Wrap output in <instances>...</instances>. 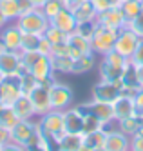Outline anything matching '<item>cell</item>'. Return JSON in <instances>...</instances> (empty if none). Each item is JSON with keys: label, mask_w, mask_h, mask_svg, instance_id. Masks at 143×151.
I'll list each match as a JSON object with an SVG mask.
<instances>
[{"label": "cell", "mask_w": 143, "mask_h": 151, "mask_svg": "<svg viewBox=\"0 0 143 151\" xmlns=\"http://www.w3.org/2000/svg\"><path fill=\"white\" fill-rule=\"evenodd\" d=\"M11 142L22 147L38 146L40 142V124L31 120H18V124L11 129Z\"/></svg>", "instance_id": "cell-1"}, {"label": "cell", "mask_w": 143, "mask_h": 151, "mask_svg": "<svg viewBox=\"0 0 143 151\" xmlns=\"http://www.w3.org/2000/svg\"><path fill=\"white\" fill-rule=\"evenodd\" d=\"M15 22L22 29V33H33V35H43L47 31V27L51 26V20L38 7L31 9L27 13H22Z\"/></svg>", "instance_id": "cell-2"}, {"label": "cell", "mask_w": 143, "mask_h": 151, "mask_svg": "<svg viewBox=\"0 0 143 151\" xmlns=\"http://www.w3.org/2000/svg\"><path fill=\"white\" fill-rule=\"evenodd\" d=\"M118 37V29H111V27H105L98 24L94 35L91 37V47L94 55H100L103 57L105 53L112 51L114 49V42Z\"/></svg>", "instance_id": "cell-3"}, {"label": "cell", "mask_w": 143, "mask_h": 151, "mask_svg": "<svg viewBox=\"0 0 143 151\" xmlns=\"http://www.w3.org/2000/svg\"><path fill=\"white\" fill-rule=\"evenodd\" d=\"M38 118H40V120H38L40 129H42L46 135L53 137L56 142L65 135L63 111H60V109H51V111H47L46 115H42V116H38Z\"/></svg>", "instance_id": "cell-4"}, {"label": "cell", "mask_w": 143, "mask_h": 151, "mask_svg": "<svg viewBox=\"0 0 143 151\" xmlns=\"http://www.w3.org/2000/svg\"><path fill=\"white\" fill-rule=\"evenodd\" d=\"M76 109H78L82 115L87 113V111H91L94 116H98V120H100L105 127H109L112 120H116V118H114L112 104H109V102H100V100H92V99H91L89 102L76 106Z\"/></svg>", "instance_id": "cell-5"}, {"label": "cell", "mask_w": 143, "mask_h": 151, "mask_svg": "<svg viewBox=\"0 0 143 151\" xmlns=\"http://www.w3.org/2000/svg\"><path fill=\"white\" fill-rule=\"evenodd\" d=\"M49 99H51V107L53 109L63 111V109H67V107L73 104L74 93H73V89L67 84H62V82L54 80L49 86Z\"/></svg>", "instance_id": "cell-6"}, {"label": "cell", "mask_w": 143, "mask_h": 151, "mask_svg": "<svg viewBox=\"0 0 143 151\" xmlns=\"http://www.w3.org/2000/svg\"><path fill=\"white\" fill-rule=\"evenodd\" d=\"M122 88L123 82L116 80V82H107V80H100L98 84L92 86V100H100V102H109L112 104L120 95H122Z\"/></svg>", "instance_id": "cell-7"}, {"label": "cell", "mask_w": 143, "mask_h": 151, "mask_svg": "<svg viewBox=\"0 0 143 151\" xmlns=\"http://www.w3.org/2000/svg\"><path fill=\"white\" fill-rule=\"evenodd\" d=\"M139 38L141 37H138L129 26H125L123 29L118 31V37H116V42H114V49L120 53V55H123L125 58L130 60V57L134 55V51L138 47Z\"/></svg>", "instance_id": "cell-8"}, {"label": "cell", "mask_w": 143, "mask_h": 151, "mask_svg": "<svg viewBox=\"0 0 143 151\" xmlns=\"http://www.w3.org/2000/svg\"><path fill=\"white\" fill-rule=\"evenodd\" d=\"M26 71L20 62V51H0V73L4 77H18Z\"/></svg>", "instance_id": "cell-9"}, {"label": "cell", "mask_w": 143, "mask_h": 151, "mask_svg": "<svg viewBox=\"0 0 143 151\" xmlns=\"http://www.w3.org/2000/svg\"><path fill=\"white\" fill-rule=\"evenodd\" d=\"M54 82V80H53ZM53 82H43V84H38L35 89L29 93V99L33 102V107H35V113L36 116H42L46 115L47 111H51V99H49V86Z\"/></svg>", "instance_id": "cell-10"}, {"label": "cell", "mask_w": 143, "mask_h": 151, "mask_svg": "<svg viewBox=\"0 0 143 151\" xmlns=\"http://www.w3.org/2000/svg\"><path fill=\"white\" fill-rule=\"evenodd\" d=\"M22 42V29L16 22H7L4 27H0V44L7 51H20Z\"/></svg>", "instance_id": "cell-11"}, {"label": "cell", "mask_w": 143, "mask_h": 151, "mask_svg": "<svg viewBox=\"0 0 143 151\" xmlns=\"http://www.w3.org/2000/svg\"><path fill=\"white\" fill-rule=\"evenodd\" d=\"M22 95L18 77H6L0 84V104L4 107H11L13 102Z\"/></svg>", "instance_id": "cell-12"}, {"label": "cell", "mask_w": 143, "mask_h": 151, "mask_svg": "<svg viewBox=\"0 0 143 151\" xmlns=\"http://www.w3.org/2000/svg\"><path fill=\"white\" fill-rule=\"evenodd\" d=\"M96 22L100 26L111 27V29H118V31L127 26V20H125V17H123V13H122L120 7H109L103 13H98Z\"/></svg>", "instance_id": "cell-13"}, {"label": "cell", "mask_w": 143, "mask_h": 151, "mask_svg": "<svg viewBox=\"0 0 143 151\" xmlns=\"http://www.w3.org/2000/svg\"><path fill=\"white\" fill-rule=\"evenodd\" d=\"M107 129V137H105V149L107 151H129L130 149V138L122 133L120 129H111V127H105Z\"/></svg>", "instance_id": "cell-14"}, {"label": "cell", "mask_w": 143, "mask_h": 151, "mask_svg": "<svg viewBox=\"0 0 143 151\" xmlns=\"http://www.w3.org/2000/svg\"><path fill=\"white\" fill-rule=\"evenodd\" d=\"M29 73H31L40 84H43V82H53V80H54V69H53L51 57L42 55V57L36 60L35 66L29 69Z\"/></svg>", "instance_id": "cell-15"}, {"label": "cell", "mask_w": 143, "mask_h": 151, "mask_svg": "<svg viewBox=\"0 0 143 151\" xmlns=\"http://www.w3.org/2000/svg\"><path fill=\"white\" fill-rule=\"evenodd\" d=\"M112 109H114V118H116V120H123V118L134 116V115H136V102H134V96L120 95L118 99L112 102Z\"/></svg>", "instance_id": "cell-16"}, {"label": "cell", "mask_w": 143, "mask_h": 151, "mask_svg": "<svg viewBox=\"0 0 143 151\" xmlns=\"http://www.w3.org/2000/svg\"><path fill=\"white\" fill-rule=\"evenodd\" d=\"M51 26H54L60 31H63V33L71 35V33H74V31L78 29V20L74 18V15H73V11L69 7H63L62 11L51 20Z\"/></svg>", "instance_id": "cell-17"}, {"label": "cell", "mask_w": 143, "mask_h": 151, "mask_svg": "<svg viewBox=\"0 0 143 151\" xmlns=\"http://www.w3.org/2000/svg\"><path fill=\"white\" fill-rule=\"evenodd\" d=\"M69 42V47H71V57L73 58H78L82 55H85V53H92V47H91V40L80 35L78 31H74V33L69 35L67 38Z\"/></svg>", "instance_id": "cell-18"}, {"label": "cell", "mask_w": 143, "mask_h": 151, "mask_svg": "<svg viewBox=\"0 0 143 151\" xmlns=\"http://www.w3.org/2000/svg\"><path fill=\"white\" fill-rule=\"evenodd\" d=\"M63 122H65V133H83V115L76 109H63Z\"/></svg>", "instance_id": "cell-19"}, {"label": "cell", "mask_w": 143, "mask_h": 151, "mask_svg": "<svg viewBox=\"0 0 143 151\" xmlns=\"http://www.w3.org/2000/svg\"><path fill=\"white\" fill-rule=\"evenodd\" d=\"M11 109L16 113V116L20 118V120H31V118L36 116L35 107H33V102H31V99H29V95H20L18 99L13 102Z\"/></svg>", "instance_id": "cell-20"}, {"label": "cell", "mask_w": 143, "mask_h": 151, "mask_svg": "<svg viewBox=\"0 0 143 151\" xmlns=\"http://www.w3.org/2000/svg\"><path fill=\"white\" fill-rule=\"evenodd\" d=\"M71 11H73L74 18L78 20V24H82V22H91V20H96V17H98L96 9L91 4V0H82V2L76 4Z\"/></svg>", "instance_id": "cell-21"}, {"label": "cell", "mask_w": 143, "mask_h": 151, "mask_svg": "<svg viewBox=\"0 0 143 151\" xmlns=\"http://www.w3.org/2000/svg\"><path fill=\"white\" fill-rule=\"evenodd\" d=\"M94 66H96V55H94V53H85V55L74 58L73 73H71V75H83V73H89Z\"/></svg>", "instance_id": "cell-22"}, {"label": "cell", "mask_w": 143, "mask_h": 151, "mask_svg": "<svg viewBox=\"0 0 143 151\" xmlns=\"http://www.w3.org/2000/svg\"><path fill=\"white\" fill-rule=\"evenodd\" d=\"M83 146V135L76 133H65L58 140V151H80Z\"/></svg>", "instance_id": "cell-23"}, {"label": "cell", "mask_w": 143, "mask_h": 151, "mask_svg": "<svg viewBox=\"0 0 143 151\" xmlns=\"http://www.w3.org/2000/svg\"><path fill=\"white\" fill-rule=\"evenodd\" d=\"M0 13L4 15V18L7 22H15L20 17L18 0H0Z\"/></svg>", "instance_id": "cell-24"}, {"label": "cell", "mask_w": 143, "mask_h": 151, "mask_svg": "<svg viewBox=\"0 0 143 151\" xmlns=\"http://www.w3.org/2000/svg\"><path fill=\"white\" fill-rule=\"evenodd\" d=\"M51 62H53V69H54V73H62V75H71V73H73L74 58H73L71 55L51 57Z\"/></svg>", "instance_id": "cell-25"}, {"label": "cell", "mask_w": 143, "mask_h": 151, "mask_svg": "<svg viewBox=\"0 0 143 151\" xmlns=\"http://www.w3.org/2000/svg\"><path fill=\"white\" fill-rule=\"evenodd\" d=\"M98 71H100V78L102 80H107V82H116L122 78V73H123V68H116V66H111V64L107 62H100V68H98Z\"/></svg>", "instance_id": "cell-26"}, {"label": "cell", "mask_w": 143, "mask_h": 151, "mask_svg": "<svg viewBox=\"0 0 143 151\" xmlns=\"http://www.w3.org/2000/svg\"><path fill=\"white\" fill-rule=\"evenodd\" d=\"M120 9H122V13L127 20V24L129 22H132V20L143 11L141 9V4H139V0H123L122 6H120Z\"/></svg>", "instance_id": "cell-27"}, {"label": "cell", "mask_w": 143, "mask_h": 151, "mask_svg": "<svg viewBox=\"0 0 143 151\" xmlns=\"http://www.w3.org/2000/svg\"><path fill=\"white\" fill-rule=\"evenodd\" d=\"M105 137H107V129H98V131H92V133H85L83 135V144H87L92 149H98V147H103L105 146Z\"/></svg>", "instance_id": "cell-28"}, {"label": "cell", "mask_w": 143, "mask_h": 151, "mask_svg": "<svg viewBox=\"0 0 143 151\" xmlns=\"http://www.w3.org/2000/svg\"><path fill=\"white\" fill-rule=\"evenodd\" d=\"M20 118L16 116V113L11 109V107H4L2 111H0V127L6 129V131H11L16 124H18Z\"/></svg>", "instance_id": "cell-29"}, {"label": "cell", "mask_w": 143, "mask_h": 151, "mask_svg": "<svg viewBox=\"0 0 143 151\" xmlns=\"http://www.w3.org/2000/svg\"><path fill=\"white\" fill-rule=\"evenodd\" d=\"M18 80H20V91H22V95H29V93L35 89L38 84H40V82H38L35 77H33L29 71L18 75Z\"/></svg>", "instance_id": "cell-30"}, {"label": "cell", "mask_w": 143, "mask_h": 151, "mask_svg": "<svg viewBox=\"0 0 143 151\" xmlns=\"http://www.w3.org/2000/svg\"><path fill=\"white\" fill-rule=\"evenodd\" d=\"M42 35H33V33H22V42H20V51H38Z\"/></svg>", "instance_id": "cell-31"}, {"label": "cell", "mask_w": 143, "mask_h": 151, "mask_svg": "<svg viewBox=\"0 0 143 151\" xmlns=\"http://www.w3.org/2000/svg\"><path fill=\"white\" fill-rule=\"evenodd\" d=\"M65 7V4H63V0H47L46 4H43L40 9L43 11V15H46L49 20H53L54 17H56L62 9Z\"/></svg>", "instance_id": "cell-32"}, {"label": "cell", "mask_w": 143, "mask_h": 151, "mask_svg": "<svg viewBox=\"0 0 143 151\" xmlns=\"http://www.w3.org/2000/svg\"><path fill=\"white\" fill-rule=\"evenodd\" d=\"M103 127H105V126H103L100 120H98V116H94L91 111L83 113V133H82V135L98 131V129H103Z\"/></svg>", "instance_id": "cell-33"}, {"label": "cell", "mask_w": 143, "mask_h": 151, "mask_svg": "<svg viewBox=\"0 0 143 151\" xmlns=\"http://www.w3.org/2000/svg\"><path fill=\"white\" fill-rule=\"evenodd\" d=\"M43 37H46L53 46L54 44H62V42H67V38H69L67 33H63V31H60L58 27H54V26H49L47 31L43 33Z\"/></svg>", "instance_id": "cell-34"}, {"label": "cell", "mask_w": 143, "mask_h": 151, "mask_svg": "<svg viewBox=\"0 0 143 151\" xmlns=\"http://www.w3.org/2000/svg\"><path fill=\"white\" fill-rule=\"evenodd\" d=\"M102 60L107 62V64H111V66H116V68H125V64L129 62V58H125L123 55H120L116 49L105 53V55L102 57Z\"/></svg>", "instance_id": "cell-35"}, {"label": "cell", "mask_w": 143, "mask_h": 151, "mask_svg": "<svg viewBox=\"0 0 143 151\" xmlns=\"http://www.w3.org/2000/svg\"><path fill=\"white\" fill-rule=\"evenodd\" d=\"M40 57L42 55L38 51H20V62H22V66H24V69H27V71L35 66Z\"/></svg>", "instance_id": "cell-36"}, {"label": "cell", "mask_w": 143, "mask_h": 151, "mask_svg": "<svg viewBox=\"0 0 143 151\" xmlns=\"http://www.w3.org/2000/svg\"><path fill=\"white\" fill-rule=\"evenodd\" d=\"M96 27H98V22H96V20H91V22H82V24H78V29H76V31L91 40V37L94 35Z\"/></svg>", "instance_id": "cell-37"}, {"label": "cell", "mask_w": 143, "mask_h": 151, "mask_svg": "<svg viewBox=\"0 0 143 151\" xmlns=\"http://www.w3.org/2000/svg\"><path fill=\"white\" fill-rule=\"evenodd\" d=\"M127 26H129L130 29H132L138 37H141V38H143V11H141V13H139L134 20H132V22H129Z\"/></svg>", "instance_id": "cell-38"}, {"label": "cell", "mask_w": 143, "mask_h": 151, "mask_svg": "<svg viewBox=\"0 0 143 151\" xmlns=\"http://www.w3.org/2000/svg\"><path fill=\"white\" fill-rule=\"evenodd\" d=\"M62 55H71L69 42H62V44H54V46H53L51 57H62Z\"/></svg>", "instance_id": "cell-39"}, {"label": "cell", "mask_w": 143, "mask_h": 151, "mask_svg": "<svg viewBox=\"0 0 143 151\" xmlns=\"http://www.w3.org/2000/svg\"><path fill=\"white\" fill-rule=\"evenodd\" d=\"M129 151H143V131L130 137V149Z\"/></svg>", "instance_id": "cell-40"}, {"label": "cell", "mask_w": 143, "mask_h": 151, "mask_svg": "<svg viewBox=\"0 0 143 151\" xmlns=\"http://www.w3.org/2000/svg\"><path fill=\"white\" fill-rule=\"evenodd\" d=\"M130 62L136 64V66H143V38H139L138 47H136V51H134V55L130 57Z\"/></svg>", "instance_id": "cell-41"}, {"label": "cell", "mask_w": 143, "mask_h": 151, "mask_svg": "<svg viewBox=\"0 0 143 151\" xmlns=\"http://www.w3.org/2000/svg\"><path fill=\"white\" fill-rule=\"evenodd\" d=\"M51 51H53V44L42 35L40 44H38V53H40V55H46V57H51Z\"/></svg>", "instance_id": "cell-42"}, {"label": "cell", "mask_w": 143, "mask_h": 151, "mask_svg": "<svg viewBox=\"0 0 143 151\" xmlns=\"http://www.w3.org/2000/svg\"><path fill=\"white\" fill-rule=\"evenodd\" d=\"M134 102H136V116L143 118V88L134 95Z\"/></svg>", "instance_id": "cell-43"}, {"label": "cell", "mask_w": 143, "mask_h": 151, "mask_svg": "<svg viewBox=\"0 0 143 151\" xmlns=\"http://www.w3.org/2000/svg\"><path fill=\"white\" fill-rule=\"evenodd\" d=\"M91 4L96 9V13H103L105 9L111 7V2H109V0H91Z\"/></svg>", "instance_id": "cell-44"}, {"label": "cell", "mask_w": 143, "mask_h": 151, "mask_svg": "<svg viewBox=\"0 0 143 151\" xmlns=\"http://www.w3.org/2000/svg\"><path fill=\"white\" fill-rule=\"evenodd\" d=\"M0 151H26V147H22V146H18V144H15V142L9 140V142L0 146Z\"/></svg>", "instance_id": "cell-45"}, {"label": "cell", "mask_w": 143, "mask_h": 151, "mask_svg": "<svg viewBox=\"0 0 143 151\" xmlns=\"http://www.w3.org/2000/svg\"><path fill=\"white\" fill-rule=\"evenodd\" d=\"M18 6H20V15L31 11V9H35V6H33L31 0H18Z\"/></svg>", "instance_id": "cell-46"}, {"label": "cell", "mask_w": 143, "mask_h": 151, "mask_svg": "<svg viewBox=\"0 0 143 151\" xmlns=\"http://www.w3.org/2000/svg\"><path fill=\"white\" fill-rule=\"evenodd\" d=\"M82 0H63V4H65V7H69V9H73L76 4H80Z\"/></svg>", "instance_id": "cell-47"}, {"label": "cell", "mask_w": 143, "mask_h": 151, "mask_svg": "<svg viewBox=\"0 0 143 151\" xmlns=\"http://www.w3.org/2000/svg\"><path fill=\"white\" fill-rule=\"evenodd\" d=\"M26 151H47V149L42 146H31V147H26Z\"/></svg>", "instance_id": "cell-48"}, {"label": "cell", "mask_w": 143, "mask_h": 151, "mask_svg": "<svg viewBox=\"0 0 143 151\" xmlns=\"http://www.w3.org/2000/svg\"><path fill=\"white\" fill-rule=\"evenodd\" d=\"M31 2H33V6H35V7H38V9H40L43 4L47 2V0H31Z\"/></svg>", "instance_id": "cell-49"}, {"label": "cell", "mask_w": 143, "mask_h": 151, "mask_svg": "<svg viewBox=\"0 0 143 151\" xmlns=\"http://www.w3.org/2000/svg\"><path fill=\"white\" fill-rule=\"evenodd\" d=\"M80 151H94V149H92V147H89L87 144H83V146L80 147Z\"/></svg>", "instance_id": "cell-50"}, {"label": "cell", "mask_w": 143, "mask_h": 151, "mask_svg": "<svg viewBox=\"0 0 143 151\" xmlns=\"http://www.w3.org/2000/svg\"><path fill=\"white\" fill-rule=\"evenodd\" d=\"M94 151H107L105 147H98V149H94Z\"/></svg>", "instance_id": "cell-51"}, {"label": "cell", "mask_w": 143, "mask_h": 151, "mask_svg": "<svg viewBox=\"0 0 143 151\" xmlns=\"http://www.w3.org/2000/svg\"><path fill=\"white\" fill-rule=\"evenodd\" d=\"M139 4H141V9H143V0H139Z\"/></svg>", "instance_id": "cell-52"}, {"label": "cell", "mask_w": 143, "mask_h": 151, "mask_svg": "<svg viewBox=\"0 0 143 151\" xmlns=\"http://www.w3.org/2000/svg\"><path fill=\"white\" fill-rule=\"evenodd\" d=\"M2 109H4V106H2V104H0V111H2Z\"/></svg>", "instance_id": "cell-53"}, {"label": "cell", "mask_w": 143, "mask_h": 151, "mask_svg": "<svg viewBox=\"0 0 143 151\" xmlns=\"http://www.w3.org/2000/svg\"><path fill=\"white\" fill-rule=\"evenodd\" d=\"M0 51H4V47H2V44H0Z\"/></svg>", "instance_id": "cell-54"}]
</instances>
